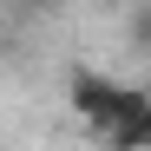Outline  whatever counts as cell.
<instances>
[{
  "mask_svg": "<svg viewBox=\"0 0 151 151\" xmlns=\"http://www.w3.org/2000/svg\"><path fill=\"white\" fill-rule=\"evenodd\" d=\"M7 7H20V13H53L59 0H7Z\"/></svg>",
  "mask_w": 151,
  "mask_h": 151,
  "instance_id": "cell-4",
  "label": "cell"
},
{
  "mask_svg": "<svg viewBox=\"0 0 151 151\" xmlns=\"http://www.w3.org/2000/svg\"><path fill=\"white\" fill-rule=\"evenodd\" d=\"M125 33H132V46H138V53H151V0H145L132 20H125Z\"/></svg>",
  "mask_w": 151,
  "mask_h": 151,
  "instance_id": "cell-3",
  "label": "cell"
},
{
  "mask_svg": "<svg viewBox=\"0 0 151 151\" xmlns=\"http://www.w3.org/2000/svg\"><path fill=\"white\" fill-rule=\"evenodd\" d=\"M105 145H118V151H145V145H151V99L125 105V112L105 125Z\"/></svg>",
  "mask_w": 151,
  "mask_h": 151,
  "instance_id": "cell-2",
  "label": "cell"
},
{
  "mask_svg": "<svg viewBox=\"0 0 151 151\" xmlns=\"http://www.w3.org/2000/svg\"><path fill=\"white\" fill-rule=\"evenodd\" d=\"M66 99H72V112H79L92 132H105L112 105H118V79H105V72H92V66H72L66 72Z\"/></svg>",
  "mask_w": 151,
  "mask_h": 151,
  "instance_id": "cell-1",
  "label": "cell"
}]
</instances>
